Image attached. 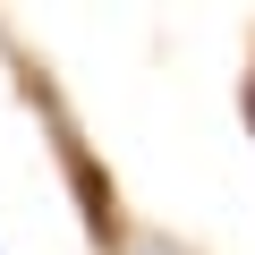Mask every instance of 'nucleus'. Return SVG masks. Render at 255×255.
<instances>
[{"label":"nucleus","instance_id":"1","mask_svg":"<svg viewBox=\"0 0 255 255\" xmlns=\"http://www.w3.org/2000/svg\"><path fill=\"white\" fill-rule=\"evenodd\" d=\"M119 255H187V247H170V238H128Z\"/></svg>","mask_w":255,"mask_h":255},{"label":"nucleus","instance_id":"2","mask_svg":"<svg viewBox=\"0 0 255 255\" xmlns=\"http://www.w3.org/2000/svg\"><path fill=\"white\" fill-rule=\"evenodd\" d=\"M247 128H255V77H247Z\"/></svg>","mask_w":255,"mask_h":255}]
</instances>
